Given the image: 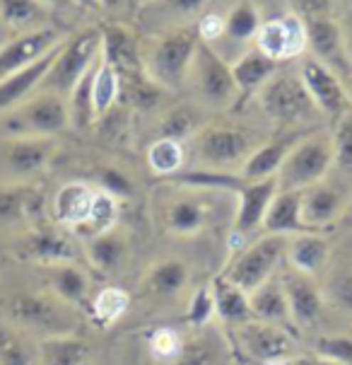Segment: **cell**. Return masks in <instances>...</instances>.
I'll use <instances>...</instances> for the list:
<instances>
[{
  "instance_id": "cell-1",
  "label": "cell",
  "mask_w": 352,
  "mask_h": 365,
  "mask_svg": "<svg viewBox=\"0 0 352 365\" xmlns=\"http://www.w3.org/2000/svg\"><path fill=\"white\" fill-rule=\"evenodd\" d=\"M198 44L201 34L196 24L154 34L140 44V63L145 76L164 92L181 90L188 83Z\"/></svg>"
},
{
  "instance_id": "cell-2",
  "label": "cell",
  "mask_w": 352,
  "mask_h": 365,
  "mask_svg": "<svg viewBox=\"0 0 352 365\" xmlns=\"http://www.w3.org/2000/svg\"><path fill=\"white\" fill-rule=\"evenodd\" d=\"M10 324L39 339L70 336L80 327V310L55 298L51 290H20L5 302Z\"/></svg>"
},
{
  "instance_id": "cell-3",
  "label": "cell",
  "mask_w": 352,
  "mask_h": 365,
  "mask_svg": "<svg viewBox=\"0 0 352 365\" xmlns=\"http://www.w3.org/2000/svg\"><path fill=\"white\" fill-rule=\"evenodd\" d=\"M60 150L55 135H0V187H29Z\"/></svg>"
},
{
  "instance_id": "cell-4",
  "label": "cell",
  "mask_w": 352,
  "mask_h": 365,
  "mask_svg": "<svg viewBox=\"0 0 352 365\" xmlns=\"http://www.w3.org/2000/svg\"><path fill=\"white\" fill-rule=\"evenodd\" d=\"M100 56H102L100 27H85L75 34L65 36L63 44L55 51V58L39 90L53 92V95H60L68 100V95L78 85V80L97 63Z\"/></svg>"
},
{
  "instance_id": "cell-5",
  "label": "cell",
  "mask_w": 352,
  "mask_h": 365,
  "mask_svg": "<svg viewBox=\"0 0 352 365\" xmlns=\"http://www.w3.org/2000/svg\"><path fill=\"white\" fill-rule=\"evenodd\" d=\"M287 245L289 237L285 235L265 232L263 237H258L256 242L234 255V259L222 271V278L242 288L244 293H253L258 286H263L275 276L277 266L287 257Z\"/></svg>"
},
{
  "instance_id": "cell-6",
  "label": "cell",
  "mask_w": 352,
  "mask_h": 365,
  "mask_svg": "<svg viewBox=\"0 0 352 365\" xmlns=\"http://www.w3.org/2000/svg\"><path fill=\"white\" fill-rule=\"evenodd\" d=\"M70 126L68 100L53 92H34L17 109L0 116V135H55Z\"/></svg>"
},
{
  "instance_id": "cell-7",
  "label": "cell",
  "mask_w": 352,
  "mask_h": 365,
  "mask_svg": "<svg viewBox=\"0 0 352 365\" xmlns=\"http://www.w3.org/2000/svg\"><path fill=\"white\" fill-rule=\"evenodd\" d=\"M333 170L331 133H306L289 150L287 160L277 172L280 191H304L311 184L324 182Z\"/></svg>"
},
{
  "instance_id": "cell-8",
  "label": "cell",
  "mask_w": 352,
  "mask_h": 365,
  "mask_svg": "<svg viewBox=\"0 0 352 365\" xmlns=\"http://www.w3.org/2000/svg\"><path fill=\"white\" fill-rule=\"evenodd\" d=\"M188 83L198 100L210 109H230L239 102V90L232 76V63L218 48L201 39L196 51L193 66H191Z\"/></svg>"
},
{
  "instance_id": "cell-9",
  "label": "cell",
  "mask_w": 352,
  "mask_h": 365,
  "mask_svg": "<svg viewBox=\"0 0 352 365\" xmlns=\"http://www.w3.org/2000/svg\"><path fill=\"white\" fill-rule=\"evenodd\" d=\"M256 97L263 114L270 121H275L277 126L294 128L299 123L311 121L319 114L311 97L306 95L304 85H302L299 73L277 71Z\"/></svg>"
},
{
  "instance_id": "cell-10",
  "label": "cell",
  "mask_w": 352,
  "mask_h": 365,
  "mask_svg": "<svg viewBox=\"0 0 352 365\" xmlns=\"http://www.w3.org/2000/svg\"><path fill=\"white\" fill-rule=\"evenodd\" d=\"M256 140L249 131L237 126H203L193 138L196 160L206 170L234 172L242 170V165L256 150Z\"/></svg>"
},
{
  "instance_id": "cell-11",
  "label": "cell",
  "mask_w": 352,
  "mask_h": 365,
  "mask_svg": "<svg viewBox=\"0 0 352 365\" xmlns=\"http://www.w3.org/2000/svg\"><path fill=\"white\" fill-rule=\"evenodd\" d=\"M176 187V184H171ZM222 191H201L176 187L174 194L162 203V222L176 237H191L208 225L213 201H218Z\"/></svg>"
},
{
  "instance_id": "cell-12",
  "label": "cell",
  "mask_w": 352,
  "mask_h": 365,
  "mask_svg": "<svg viewBox=\"0 0 352 365\" xmlns=\"http://www.w3.org/2000/svg\"><path fill=\"white\" fill-rule=\"evenodd\" d=\"M297 73L306 95L311 97L314 107H316L321 116H326V119L336 123L345 111L352 109L341 76H336L331 68H326L314 56H306V58L299 61Z\"/></svg>"
},
{
  "instance_id": "cell-13",
  "label": "cell",
  "mask_w": 352,
  "mask_h": 365,
  "mask_svg": "<svg viewBox=\"0 0 352 365\" xmlns=\"http://www.w3.org/2000/svg\"><path fill=\"white\" fill-rule=\"evenodd\" d=\"M253 46L275 63H285L304 56L309 48L306 41V24L297 12H285L273 20H265L256 34Z\"/></svg>"
},
{
  "instance_id": "cell-14",
  "label": "cell",
  "mask_w": 352,
  "mask_h": 365,
  "mask_svg": "<svg viewBox=\"0 0 352 365\" xmlns=\"http://www.w3.org/2000/svg\"><path fill=\"white\" fill-rule=\"evenodd\" d=\"M234 339L239 349L244 351L251 361L261 365H277L292 358L294 339L289 336L285 327L268 324V322L251 319L242 327H234Z\"/></svg>"
},
{
  "instance_id": "cell-15",
  "label": "cell",
  "mask_w": 352,
  "mask_h": 365,
  "mask_svg": "<svg viewBox=\"0 0 352 365\" xmlns=\"http://www.w3.org/2000/svg\"><path fill=\"white\" fill-rule=\"evenodd\" d=\"M352 187L341 179H329L311 184L302 191V220L309 230L321 232L324 227H331L341 220L345 206L350 201Z\"/></svg>"
},
{
  "instance_id": "cell-16",
  "label": "cell",
  "mask_w": 352,
  "mask_h": 365,
  "mask_svg": "<svg viewBox=\"0 0 352 365\" xmlns=\"http://www.w3.org/2000/svg\"><path fill=\"white\" fill-rule=\"evenodd\" d=\"M306 41L311 56L321 61L326 68H331L336 76L345 80L352 73V63L348 56V46H345V34L343 24L336 20L333 15H316L306 17Z\"/></svg>"
},
{
  "instance_id": "cell-17",
  "label": "cell",
  "mask_w": 352,
  "mask_h": 365,
  "mask_svg": "<svg viewBox=\"0 0 352 365\" xmlns=\"http://www.w3.org/2000/svg\"><path fill=\"white\" fill-rule=\"evenodd\" d=\"M63 39L65 36L55 27H44V29H36V32L15 34V36H10V39H5L3 44H0V80L15 76L22 68L44 58V56L48 51H53Z\"/></svg>"
},
{
  "instance_id": "cell-18",
  "label": "cell",
  "mask_w": 352,
  "mask_h": 365,
  "mask_svg": "<svg viewBox=\"0 0 352 365\" xmlns=\"http://www.w3.org/2000/svg\"><path fill=\"white\" fill-rule=\"evenodd\" d=\"M282 278V288L287 295V305H289V317L292 324L299 329H309V327H316L321 314H324V290L319 288L316 278L306 276L302 271L287 269Z\"/></svg>"
},
{
  "instance_id": "cell-19",
  "label": "cell",
  "mask_w": 352,
  "mask_h": 365,
  "mask_svg": "<svg viewBox=\"0 0 352 365\" xmlns=\"http://www.w3.org/2000/svg\"><path fill=\"white\" fill-rule=\"evenodd\" d=\"M15 255L36 266H51V264L75 262L78 252L75 247L68 242L63 232L53 230L48 225H36L17 240Z\"/></svg>"
},
{
  "instance_id": "cell-20",
  "label": "cell",
  "mask_w": 352,
  "mask_h": 365,
  "mask_svg": "<svg viewBox=\"0 0 352 365\" xmlns=\"http://www.w3.org/2000/svg\"><path fill=\"white\" fill-rule=\"evenodd\" d=\"M304 135H306V131L287 128L285 133L275 135V138L265 140V143H258L256 150H253L249 160L242 165L239 177H242L244 182H261V179L277 177V172H280L282 163L287 160L289 150H292Z\"/></svg>"
},
{
  "instance_id": "cell-21",
  "label": "cell",
  "mask_w": 352,
  "mask_h": 365,
  "mask_svg": "<svg viewBox=\"0 0 352 365\" xmlns=\"http://www.w3.org/2000/svg\"><path fill=\"white\" fill-rule=\"evenodd\" d=\"M280 191L277 177L261 179V182H244L237 189V213H234V232L249 235L251 230L263 225L268 206L273 203L275 194Z\"/></svg>"
},
{
  "instance_id": "cell-22",
  "label": "cell",
  "mask_w": 352,
  "mask_h": 365,
  "mask_svg": "<svg viewBox=\"0 0 352 365\" xmlns=\"http://www.w3.org/2000/svg\"><path fill=\"white\" fill-rule=\"evenodd\" d=\"M85 255L90 264L95 266L100 274L116 276L126 269L128 257H131V240L123 227H111V230L95 235V237L85 240Z\"/></svg>"
},
{
  "instance_id": "cell-23",
  "label": "cell",
  "mask_w": 352,
  "mask_h": 365,
  "mask_svg": "<svg viewBox=\"0 0 352 365\" xmlns=\"http://www.w3.org/2000/svg\"><path fill=\"white\" fill-rule=\"evenodd\" d=\"M60 44H63V41H60ZM58 46H55L53 51H48L44 58L36 61V63L22 68V71L15 73V76L0 80V116L8 114V111H12V109H17L22 102H27L34 92H39L48 68H51L53 58H55Z\"/></svg>"
},
{
  "instance_id": "cell-24",
  "label": "cell",
  "mask_w": 352,
  "mask_h": 365,
  "mask_svg": "<svg viewBox=\"0 0 352 365\" xmlns=\"http://www.w3.org/2000/svg\"><path fill=\"white\" fill-rule=\"evenodd\" d=\"M39 269L46 271V283L51 293L55 298H60L63 302L73 307H90V293H92V286H90V278L85 274L82 269L75 264V262H63V264H51V266H39Z\"/></svg>"
},
{
  "instance_id": "cell-25",
  "label": "cell",
  "mask_w": 352,
  "mask_h": 365,
  "mask_svg": "<svg viewBox=\"0 0 352 365\" xmlns=\"http://www.w3.org/2000/svg\"><path fill=\"white\" fill-rule=\"evenodd\" d=\"M277 71H280V63L261 53L256 46H249L246 51L239 53L232 61V76L239 90V100H249V97L258 95Z\"/></svg>"
},
{
  "instance_id": "cell-26",
  "label": "cell",
  "mask_w": 352,
  "mask_h": 365,
  "mask_svg": "<svg viewBox=\"0 0 352 365\" xmlns=\"http://www.w3.org/2000/svg\"><path fill=\"white\" fill-rule=\"evenodd\" d=\"M285 259L289 262V269L302 271V274L316 278L321 271L329 266L331 242L324 232H314V230L292 235V237H289V245H287Z\"/></svg>"
},
{
  "instance_id": "cell-27",
  "label": "cell",
  "mask_w": 352,
  "mask_h": 365,
  "mask_svg": "<svg viewBox=\"0 0 352 365\" xmlns=\"http://www.w3.org/2000/svg\"><path fill=\"white\" fill-rule=\"evenodd\" d=\"M97 191L85 182H68L63 184L53 196L51 203V213L53 220L60 227H73L78 230L85 220H87L92 203H95Z\"/></svg>"
},
{
  "instance_id": "cell-28",
  "label": "cell",
  "mask_w": 352,
  "mask_h": 365,
  "mask_svg": "<svg viewBox=\"0 0 352 365\" xmlns=\"http://www.w3.org/2000/svg\"><path fill=\"white\" fill-rule=\"evenodd\" d=\"M188 286V266L178 259L152 264L140 281V293L150 300H171Z\"/></svg>"
},
{
  "instance_id": "cell-29",
  "label": "cell",
  "mask_w": 352,
  "mask_h": 365,
  "mask_svg": "<svg viewBox=\"0 0 352 365\" xmlns=\"http://www.w3.org/2000/svg\"><path fill=\"white\" fill-rule=\"evenodd\" d=\"M51 8L41 0H0V27L15 34L36 32L51 27Z\"/></svg>"
},
{
  "instance_id": "cell-30",
  "label": "cell",
  "mask_w": 352,
  "mask_h": 365,
  "mask_svg": "<svg viewBox=\"0 0 352 365\" xmlns=\"http://www.w3.org/2000/svg\"><path fill=\"white\" fill-rule=\"evenodd\" d=\"M251 300V314L258 322H268V324L277 327H287L292 324L289 317V305H287V295L282 288V278L273 276L270 281H265L263 286H258L253 293H249Z\"/></svg>"
},
{
  "instance_id": "cell-31",
  "label": "cell",
  "mask_w": 352,
  "mask_h": 365,
  "mask_svg": "<svg viewBox=\"0 0 352 365\" xmlns=\"http://www.w3.org/2000/svg\"><path fill=\"white\" fill-rule=\"evenodd\" d=\"M261 227L265 232L285 235V237L306 232L309 227L302 220V191H277Z\"/></svg>"
},
{
  "instance_id": "cell-32",
  "label": "cell",
  "mask_w": 352,
  "mask_h": 365,
  "mask_svg": "<svg viewBox=\"0 0 352 365\" xmlns=\"http://www.w3.org/2000/svg\"><path fill=\"white\" fill-rule=\"evenodd\" d=\"M44 199L32 187H0V227H12L22 220H39Z\"/></svg>"
},
{
  "instance_id": "cell-33",
  "label": "cell",
  "mask_w": 352,
  "mask_h": 365,
  "mask_svg": "<svg viewBox=\"0 0 352 365\" xmlns=\"http://www.w3.org/2000/svg\"><path fill=\"white\" fill-rule=\"evenodd\" d=\"M213 295H215V314L225 322L227 327H242L246 322L253 319L251 314V300L249 293H244L242 288H237L227 278H215L213 283Z\"/></svg>"
},
{
  "instance_id": "cell-34",
  "label": "cell",
  "mask_w": 352,
  "mask_h": 365,
  "mask_svg": "<svg viewBox=\"0 0 352 365\" xmlns=\"http://www.w3.org/2000/svg\"><path fill=\"white\" fill-rule=\"evenodd\" d=\"M261 24L263 20L256 5L249 3V0H242V3H237L225 15V27H222L220 41L249 48L253 46V41H256V34H258V29H261Z\"/></svg>"
},
{
  "instance_id": "cell-35",
  "label": "cell",
  "mask_w": 352,
  "mask_h": 365,
  "mask_svg": "<svg viewBox=\"0 0 352 365\" xmlns=\"http://www.w3.org/2000/svg\"><path fill=\"white\" fill-rule=\"evenodd\" d=\"M210 0H157L152 5H143V12H150L159 22L162 32L178 27H191L203 17Z\"/></svg>"
},
{
  "instance_id": "cell-36",
  "label": "cell",
  "mask_w": 352,
  "mask_h": 365,
  "mask_svg": "<svg viewBox=\"0 0 352 365\" xmlns=\"http://www.w3.org/2000/svg\"><path fill=\"white\" fill-rule=\"evenodd\" d=\"M39 365H85L90 358V346L75 334L70 336L39 339Z\"/></svg>"
},
{
  "instance_id": "cell-37",
  "label": "cell",
  "mask_w": 352,
  "mask_h": 365,
  "mask_svg": "<svg viewBox=\"0 0 352 365\" xmlns=\"http://www.w3.org/2000/svg\"><path fill=\"white\" fill-rule=\"evenodd\" d=\"M97 66H100V58H97V63L78 80V85L70 90V95H68V114H70V126L75 128V131H87L92 123L97 121L95 119V100H92Z\"/></svg>"
},
{
  "instance_id": "cell-38",
  "label": "cell",
  "mask_w": 352,
  "mask_h": 365,
  "mask_svg": "<svg viewBox=\"0 0 352 365\" xmlns=\"http://www.w3.org/2000/svg\"><path fill=\"white\" fill-rule=\"evenodd\" d=\"M0 365H39V346L17 327L0 324Z\"/></svg>"
},
{
  "instance_id": "cell-39",
  "label": "cell",
  "mask_w": 352,
  "mask_h": 365,
  "mask_svg": "<svg viewBox=\"0 0 352 365\" xmlns=\"http://www.w3.org/2000/svg\"><path fill=\"white\" fill-rule=\"evenodd\" d=\"M121 97V76L116 66L100 56V66L95 73V88H92V100H95V119L100 121L114 109V104Z\"/></svg>"
},
{
  "instance_id": "cell-40",
  "label": "cell",
  "mask_w": 352,
  "mask_h": 365,
  "mask_svg": "<svg viewBox=\"0 0 352 365\" xmlns=\"http://www.w3.org/2000/svg\"><path fill=\"white\" fill-rule=\"evenodd\" d=\"M333 175L352 187V109L333 123Z\"/></svg>"
},
{
  "instance_id": "cell-41",
  "label": "cell",
  "mask_w": 352,
  "mask_h": 365,
  "mask_svg": "<svg viewBox=\"0 0 352 365\" xmlns=\"http://www.w3.org/2000/svg\"><path fill=\"white\" fill-rule=\"evenodd\" d=\"M128 307H131V295L119 286H107L92 298L87 310L100 327H111L128 312Z\"/></svg>"
},
{
  "instance_id": "cell-42",
  "label": "cell",
  "mask_w": 352,
  "mask_h": 365,
  "mask_svg": "<svg viewBox=\"0 0 352 365\" xmlns=\"http://www.w3.org/2000/svg\"><path fill=\"white\" fill-rule=\"evenodd\" d=\"M147 167L152 175L171 179L183 167V143L169 138H157L147 148Z\"/></svg>"
},
{
  "instance_id": "cell-43",
  "label": "cell",
  "mask_w": 352,
  "mask_h": 365,
  "mask_svg": "<svg viewBox=\"0 0 352 365\" xmlns=\"http://www.w3.org/2000/svg\"><path fill=\"white\" fill-rule=\"evenodd\" d=\"M116 225H119V201H116L114 196H109L107 191H97L87 220L78 227V232H82L85 240H90V237H95V235L107 232Z\"/></svg>"
},
{
  "instance_id": "cell-44",
  "label": "cell",
  "mask_w": 352,
  "mask_h": 365,
  "mask_svg": "<svg viewBox=\"0 0 352 365\" xmlns=\"http://www.w3.org/2000/svg\"><path fill=\"white\" fill-rule=\"evenodd\" d=\"M203 126H198V116L188 104H178V107L169 109L166 114L159 119V135L157 138H169L183 143L191 135H196Z\"/></svg>"
},
{
  "instance_id": "cell-45",
  "label": "cell",
  "mask_w": 352,
  "mask_h": 365,
  "mask_svg": "<svg viewBox=\"0 0 352 365\" xmlns=\"http://www.w3.org/2000/svg\"><path fill=\"white\" fill-rule=\"evenodd\" d=\"M220 349L206 334H193L183 339V346L178 351L176 361L171 365H220Z\"/></svg>"
},
{
  "instance_id": "cell-46",
  "label": "cell",
  "mask_w": 352,
  "mask_h": 365,
  "mask_svg": "<svg viewBox=\"0 0 352 365\" xmlns=\"http://www.w3.org/2000/svg\"><path fill=\"white\" fill-rule=\"evenodd\" d=\"M324 298L331 302L333 310L352 319V271L350 269L331 271L329 281H326Z\"/></svg>"
},
{
  "instance_id": "cell-47",
  "label": "cell",
  "mask_w": 352,
  "mask_h": 365,
  "mask_svg": "<svg viewBox=\"0 0 352 365\" xmlns=\"http://www.w3.org/2000/svg\"><path fill=\"white\" fill-rule=\"evenodd\" d=\"M213 317H215L213 286H201L188 302L186 314H183V322H186L191 329H203V327L210 324V319Z\"/></svg>"
},
{
  "instance_id": "cell-48",
  "label": "cell",
  "mask_w": 352,
  "mask_h": 365,
  "mask_svg": "<svg viewBox=\"0 0 352 365\" xmlns=\"http://www.w3.org/2000/svg\"><path fill=\"white\" fill-rule=\"evenodd\" d=\"M183 346V336L171 327H159L147 336V349L150 354L162 363H174L178 351Z\"/></svg>"
},
{
  "instance_id": "cell-49",
  "label": "cell",
  "mask_w": 352,
  "mask_h": 365,
  "mask_svg": "<svg viewBox=\"0 0 352 365\" xmlns=\"http://www.w3.org/2000/svg\"><path fill=\"white\" fill-rule=\"evenodd\" d=\"M314 356H321L338 365H352V336L336 334V336H319L314 346Z\"/></svg>"
},
{
  "instance_id": "cell-50",
  "label": "cell",
  "mask_w": 352,
  "mask_h": 365,
  "mask_svg": "<svg viewBox=\"0 0 352 365\" xmlns=\"http://www.w3.org/2000/svg\"><path fill=\"white\" fill-rule=\"evenodd\" d=\"M100 191H107L109 196H114L116 201L131 199L133 196V182L123 170L116 167H104L100 172Z\"/></svg>"
},
{
  "instance_id": "cell-51",
  "label": "cell",
  "mask_w": 352,
  "mask_h": 365,
  "mask_svg": "<svg viewBox=\"0 0 352 365\" xmlns=\"http://www.w3.org/2000/svg\"><path fill=\"white\" fill-rule=\"evenodd\" d=\"M277 365H338V363H331L321 356H311V358H287L285 363H277Z\"/></svg>"
},
{
  "instance_id": "cell-52",
  "label": "cell",
  "mask_w": 352,
  "mask_h": 365,
  "mask_svg": "<svg viewBox=\"0 0 352 365\" xmlns=\"http://www.w3.org/2000/svg\"><path fill=\"white\" fill-rule=\"evenodd\" d=\"M336 225H341L343 230H352V194H350V201H348V206H345V210H343L341 220H338Z\"/></svg>"
},
{
  "instance_id": "cell-53",
  "label": "cell",
  "mask_w": 352,
  "mask_h": 365,
  "mask_svg": "<svg viewBox=\"0 0 352 365\" xmlns=\"http://www.w3.org/2000/svg\"><path fill=\"white\" fill-rule=\"evenodd\" d=\"M41 3H44L46 8H51V10H65V8H75V3H73V0H41Z\"/></svg>"
},
{
  "instance_id": "cell-54",
  "label": "cell",
  "mask_w": 352,
  "mask_h": 365,
  "mask_svg": "<svg viewBox=\"0 0 352 365\" xmlns=\"http://www.w3.org/2000/svg\"><path fill=\"white\" fill-rule=\"evenodd\" d=\"M75 8H82V10H100L102 8V0H73Z\"/></svg>"
},
{
  "instance_id": "cell-55",
  "label": "cell",
  "mask_w": 352,
  "mask_h": 365,
  "mask_svg": "<svg viewBox=\"0 0 352 365\" xmlns=\"http://www.w3.org/2000/svg\"><path fill=\"white\" fill-rule=\"evenodd\" d=\"M343 34H345V46H348V56H350V63H352V22L343 24Z\"/></svg>"
},
{
  "instance_id": "cell-56",
  "label": "cell",
  "mask_w": 352,
  "mask_h": 365,
  "mask_svg": "<svg viewBox=\"0 0 352 365\" xmlns=\"http://www.w3.org/2000/svg\"><path fill=\"white\" fill-rule=\"evenodd\" d=\"M123 3H126V0H102V8L104 10H119Z\"/></svg>"
},
{
  "instance_id": "cell-57",
  "label": "cell",
  "mask_w": 352,
  "mask_h": 365,
  "mask_svg": "<svg viewBox=\"0 0 352 365\" xmlns=\"http://www.w3.org/2000/svg\"><path fill=\"white\" fill-rule=\"evenodd\" d=\"M343 85H345V92H348V100H350V107H352V73L343 80Z\"/></svg>"
},
{
  "instance_id": "cell-58",
  "label": "cell",
  "mask_w": 352,
  "mask_h": 365,
  "mask_svg": "<svg viewBox=\"0 0 352 365\" xmlns=\"http://www.w3.org/2000/svg\"><path fill=\"white\" fill-rule=\"evenodd\" d=\"M152 3H157V0H140V8H143V5H152Z\"/></svg>"
},
{
  "instance_id": "cell-59",
  "label": "cell",
  "mask_w": 352,
  "mask_h": 365,
  "mask_svg": "<svg viewBox=\"0 0 352 365\" xmlns=\"http://www.w3.org/2000/svg\"><path fill=\"white\" fill-rule=\"evenodd\" d=\"M3 41H5V36H0V44H3Z\"/></svg>"
},
{
  "instance_id": "cell-60",
  "label": "cell",
  "mask_w": 352,
  "mask_h": 365,
  "mask_svg": "<svg viewBox=\"0 0 352 365\" xmlns=\"http://www.w3.org/2000/svg\"><path fill=\"white\" fill-rule=\"evenodd\" d=\"M85 365H90V363H85Z\"/></svg>"
}]
</instances>
